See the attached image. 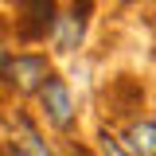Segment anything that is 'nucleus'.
I'll return each instance as SVG.
<instances>
[{
  "label": "nucleus",
  "instance_id": "obj_3",
  "mask_svg": "<svg viewBox=\"0 0 156 156\" xmlns=\"http://www.w3.org/2000/svg\"><path fill=\"white\" fill-rule=\"evenodd\" d=\"M86 20H90V0H70L66 12L55 23V47L58 51H74L86 35Z\"/></svg>",
  "mask_w": 156,
  "mask_h": 156
},
{
  "label": "nucleus",
  "instance_id": "obj_7",
  "mask_svg": "<svg viewBox=\"0 0 156 156\" xmlns=\"http://www.w3.org/2000/svg\"><path fill=\"white\" fill-rule=\"evenodd\" d=\"M98 144H101V156H133L113 133H109V129H101V133H98Z\"/></svg>",
  "mask_w": 156,
  "mask_h": 156
},
{
  "label": "nucleus",
  "instance_id": "obj_6",
  "mask_svg": "<svg viewBox=\"0 0 156 156\" xmlns=\"http://www.w3.org/2000/svg\"><path fill=\"white\" fill-rule=\"evenodd\" d=\"M125 144L133 156H156V121H133L125 129Z\"/></svg>",
  "mask_w": 156,
  "mask_h": 156
},
{
  "label": "nucleus",
  "instance_id": "obj_2",
  "mask_svg": "<svg viewBox=\"0 0 156 156\" xmlns=\"http://www.w3.org/2000/svg\"><path fill=\"white\" fill-rule=\"evenodd\" d=\"M55 0H16V31L20 39H43L47 27H55Z\"/></svg>",
  "mask_w": 156,
  "mask_h": 156
},
{
  "label": "nucleus",
  "instance_id": "obj_4",
  "mask_svg": "<svg viewBox=\"0 0 156 156\" xmlns=\"http://www.w3.org/2000/svg\"><path fill=\"white\" fill-rule=\"evenodd\" d=\"M43 109H47V121L55 125V129H70L74 125V101H70V90H66V82L62 78H51L47 82V90H43Z\"/></svg>",
  "mask_w": 156,
  "mask_h": 156
},
{
  "label": "nucleus",
  "instance_id": "obj_1",
  "mask_svg": "<svg viewBox=\"0 0 156 156\" xmlns=\"http://www.w3.org/2000/svg\"><path fill=\"white\" fill-rule=\"evenodd\" d=\"M0 78L16 94H43L47 82H51V66H47L43 55H16V58H4Z\"/></svg>",
  "mask_w": 156,
  "mask_h": 156
},
{
  "label": "nucleus",
  "instance_id": "obj_8",
  "mask_svg": "<svg viewBox=\"0 0 156 156\" xmlns=\"http://www.w3.org/2000/svg\"><path fill=\"white\" fill-rule=\"evenodd\" d=\"M125 4H133V0H125Z\"/></svg>",
  "mask_w": 156,
  "mask_h": 156
},
{
  "label": "nucleus",
  "instance_id": "obj_5",
  "mask_svg": "<svg viewBox=\"0 0 156 156\" xmlns=\"http://www.w3.org/2000/svg\"><path fill=\"white\" fill-rule=\"evenodd\" d=\"M12 156H55L47 144H43V140H39L35 125H31L23 113L16 117V140H12Z\"/></svg>",
  "mask_w": 156,
  "mask_h": 156
}]
</instances>
